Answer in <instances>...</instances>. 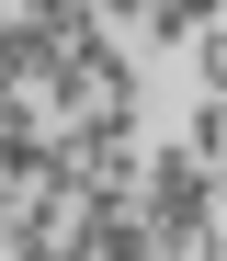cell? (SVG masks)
<instances>
[{"label": "cell", "mask_w": 227, "mask_h": 261, "mask_svg": "<svg viewBox=\"0 0 227 261\" xmlns=\"http://www.w3.org/2000/svg\"><path fill=\"white\" fill-rule=\"evenodd\" d=\"M57 182L68 193H103V204H125L136 193V114H68L57 125Z\"/></svg>", "instance_id": "6da1fadb"}, {"label": "cell", "mask_w": 227, "mask_h": 261, "mask_svg": "<svg viewBox=\"0 0 227 261\" xmlns=\"http://www.w3.org/2000/svg\"><path fill=\"white\" fill-rule=\"evenodd\" d=\"M23 23H34V34H57V46H68V34H91L103 12H91V0H23Z\"/></svg>", "instance_id": "7a4b0ae2"}, {"label": "cell", "mask_w": 227, "mask_h": 261, "mask_svg": "<svg viewBox=\"0 0 227 261\" xmlns=\"http://www.w3.org/2000/svg\"><path fill=\"white\" fill-rule=\"evenodd\" d=\"M182 148H193V159H205V170H216V148H227V102H216V91H205V102H193V125H182Z\"/></svg>", "instance_id": "3957f363"}, {"label": "cell", "mask_w": 227, "mask_h": 261, "mask_svg": "<svg viewBox=\"0 0 227 261\" xmlns=\"http://www.w3.org/2000/svg\"><path fill=\"white\" fill-rule=\"evenodd\" d=\"M159 261H170V250H159Z\"/></svg>", "instance_id": "277c9868"}]
</instances>
